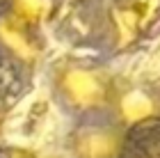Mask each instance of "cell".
Here are the masks:
<instances>
[{"mask_svg":"<svg viewBox=\"0 0 160 158\" xmlns=\"http://www.w3.org/2000/svg\"><path fill=\"white\" fill-rule=\"evenodd\" d=\"M55 89L60 99L76 112H94L114 103L112 78L103 69L85 62H67L55 74Z\"/></svg>","mask_w":160,"mask_h":158,"instance_id":"cell-1","label":"cell"},{"mask_svg":"<svg viewBox=\"0 0 160 158\" xmlns=\"http://www.w3.org/2000/svg\"><path fill=\"white\" fill-rule=\"evenodd\" d=\"M108 21L114 28L117 46L130 48L160 28V0H112Z\"/></svg>","mask_w":160,"mask_h":158,"instance_id":"cell-2","label":"cell"},{"mask_svg":"<svg viewBox=\"0 0 160 158\" xmlns=\"http://www.w3.org/2000/svg\"><path fill=\"white\" fill-rule=\"evenodd\" d=\"M50 18L62 39L71 44H85L101 34L103 21H108V12L103 16L101 7H96L94 0H64L53 5Z\"/></svg>","mask_w":160,"mask_h":158,"instance_id":"cell-3","label":"cell"},{"mask_svg":"<svg viewBox=\"0 0 160 158\" xmlns=\"http://www.w3.org/2000/svg\"><path fill=\"white\" fill-rule=\"evenodd\" d=\"M0 44L28 64H34L43 53V39L39 34V25L18 16L12 9L0 12Z\"/></svg>","mask_w":160,"mask_h":158,"instance_id":"cell-4","label":"cell"},{"mask_svg":"<svg viewBox=\"0 0 160 158\" xmlns=\"http://www.w3.org/2000/svg\"><path fill=\"white\" fill-rule=\"evenodd\" d=\"M123 135L110 124H82L71 135L76 158H119Z\"/></svg>","mask_w":160,"mask_h":158,"instance_id":"cell-5","label":"cell"},{"mask_svg":"<svg viewBox=\"0 0 160 158\" xmlns=\"http://www.w3.org/2000/svg\"><path fill=\"white\" fill-rule=\"evenodd\" d=\"M30 67L0 44V112L14 108L30 87Z\"/></svg>","mask_w":160,"mask_h":158,"instance_id":"cell-6","label":"cell"},{"mask_svg":"<svg viewBox=\"0 0 160 158\" xmlns=\"http://www.w3.org/2000/svg\"><path fill=\"white\" fill-rule=\"evenodd\" d=\"M119 158H160V117L133 121L121 140Z\"/></svg>","mask_w":160,"mask_h":158,"instance_id":"cell-7","label":"cell"},{"mask_svg":"<svg viewBox=\"0 0 160 158\" xmlns=\"http://www.w3.org/2000/svg\"><path fill=\"white\" fill-rule=\"evenodd\" d=\"M114 103L119 108V115L126 121H140L144 117H149L151 115V101L147 94H142V92H126V94H117L114 99Z\"/></svg>","mask_w":160,"mask_h":158,"instance_id":"cell-8","label":"cell"},{"mask_svg":"<svg viewBox=\"0 0 160 158\" xmlns=\"http://www.w3.org/2000/svg\"><path fill=\"white\" fill-rule=\"evenodd\" d=\"M7 9L16 12L18 16H23L32 23H41L43 18L50 16L53 12V0H9V7Z\"/></svg>","mask_w":160,"mask_h":158,"instance_id":"cell-9","label":"cell"},{"mask_svg":"<svg viewBox=\"0 0 160 158\" xmlns=\"http://www.w3.org/2000/svg\"><path fill=\"white\" fill-rule=\"evenodd\" d=\"M2 158H32L28 151H21V149H7L2 154Z\"/></svg>","mask_w":160,"mask_h":158,"instance_id":"cell-10","label":"cell"},{"mask_svg":"<svg viewBox=\"0 0 160 158\" xmlns=\"http://www.w3.org/2000/svg\"><path fill=\"white\" fill-rule=\"evenodd\" d=\"M9 7V0H0V12H5Z\"/></svg>","mask_w":160,"mask_h":158,"instance_id":"cell-11","label":"cell"},{"mask_svg":"<svg viewBox=\"0 0 160 158\" xmlns=\"http://www.w3.org/2000/svg\"><path fill=\"white\" fill-rule=\"evenodd\" d=\"M0 121H2V112H0Z\"/></svg>","mask_w":160,"mask_h":158,"instance_id":"cell-12","label":"cell"}]
</instances>
